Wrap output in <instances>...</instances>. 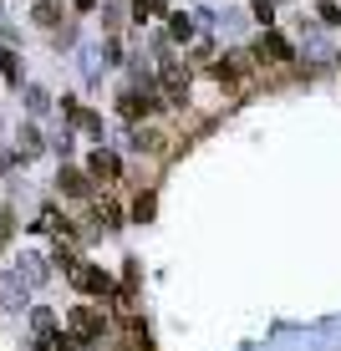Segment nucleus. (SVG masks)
I'll return each instance as SVG.
<instances>
[{
  "instance_id": "nucleus-1",
  "label": "nucleus",
  "mask_w": 341,
  "mask_h": 351,
  "mask_svg": "<svg viewBox=\"0 0 341 351\" xmlns=\"http://www.w3.org/2000/svg\"><path fill=\"white\" fill-rule=\"evenodd\" d=\"M71 280H77V290H92V295H107V300H123V290L113 285V275L97 270V265H77V270H71Z\"/></svg>"
},
{
  "instance_id": "nucleus-2",
  "label": "nucleus",
  "mask_w": 341,
  "mask_h": 351,
  "mask_svg": "<svg viewBox=\"0 0 341 351\" xmlns=\"http://www.w3.org/2000/svg\"><path fill=\"white\" fill-rule=\"evenodd\" d=\"M102 331H107L102 311H92V306H77V311H71V336H77V346L102 341Z\"/></svg>"
},
{
  "instance_id": "nucleus-3",
  "label": "nucleus",
  "mask_w": 341,
  "mask_h": 351,
  "mask_svg": "<svg viewBox=\"0 0 341 351\" xmlns=\"http://www.w3.org/2000/svg\"><path fill=\"white\" fill-rule=\"evenodd\" d=\"M163 92H168V102L184 107V97H189V71H184L178 56H163Z\"/></svg>"
},
{
  "instance_id": "nucleus-4",
  "label": "nucleus",
  "mask_w": 341,
  "mask_h": 351,
  "mask_svg": "<svg viewBox=\"0 0 341 351\" xmlns=\"http://www.w3.org/2000/svg\"><path fill=\"white\" fill-rule=\"evenodd\" d=\"M87 178H97V184H117V178H123V163H117L107 148H92V158H87Z\"/></svg>"
},
{
  "instance_id": "nucleus-5",
  "label": "nucleus",
  "mask_w": 341,
  "mask_h": 351,
  "mask_svg": "<svg viewBox=\"0 0 341 351\" xmlns=\"http://www.w3.org/2000/svg\"><path fill=\"white\" fill-rule=\"evenodd\" d=\"M250 56H260V62H290V41H285L280 31H265L260 41H255Z\"/></svg>"
},
{
  "instance_id": "nucleus-6",
  "label": "nucleus",
  "mask_w": 341,
  "mask_h": 351,
  "mask_svg": "<svg viewBox=\"0 0 341 351\" xmlns=\"http://www.w3.org/2000/svg\"><path fill=\"white\" fill-rule=\"evenodd\" d=\"M153 102H158V97H153V87H143V92H123L117 112H123V117H148V112H153Z\"/></svg>"
},
{
  "instance_id": "nucleus-7",
  "label": "nucleus",
  "mask_w": 341,
  "mask_h": 351,
  "mask_svg": "<svg viewBox=\"0 0 341 351\" xmlns=\"http://www.w3.org/2000/svg\"><path fill=\"white\" fill-rule=\"evenodd\" d=\"M87 173H77V168H67V173H62V193H71V199H87Z\"/></svg>"
},
{
  "instance_id": "nucleus-8",
  "label": "nucleus",
  "mask_w": 341,
  "mask_h": 351,
  "mask_svg": "<svg viewBox=\"0 0 341 351\" xmlns=\"http://www.w3.org/2000/svg\"><path fill=\"white\" fill-rule=\"evenodd\" d=\"M56 16H62L56 0H41V5H36V26H56Z\"/></svg>"
},
{
  "instance_id": "nucleus-9",
  "label": "nucleus",
  "mask_w": 341,
  "mask_h": 351,
  "mask_svg": "<svg viewBox=\"0 0 341 351\" xmlns=\"http://www.w3.org/2000/svg\"><path fill=\"white\" fill-rule=\"evenodd\" d=\"M0 77H5V82H21V66H16V51H0Z\"/></svg>"
},
{
  "instance_id": "nucleus-10",
  "label": "nucleus",
  "mask_w": 341,
  "mask_h": 351,
  "mask_svg": "<svg viewBox=\"0 0 341 351\" xmlns=\"http://www.w3.org/2000/svg\"><path fill=\"white\" fill-rule=\"evenodd\" d=\"M255 21L270 31V21H275V5H270V0H255Z\"/></svg>"
},
{
  "instance_id": "nucleus-11",
  "label": "nucleus",
  "mask_w": 341,
  "mask_h": 351,
  "mask_svg": "<svg viewBox=\"0 0 341 351\" xmlns=\"http://www.w3.org/2000/svg\"><path fill=\"white\" fill-rule=\"evenodd\" d=\"M132 214H138V219H153V193H138V204H132Z\"/></svg>"
},
{
  "instance_id": "nucleus-12",
  "label": "nucleus",
  "mask_w": 341,
  "mask_h": 351,
  "mask_svg": "<svg viewBox=\"0 0 341 351\" xmlns=\"http://www.w3.org/2000/svg\"><path fill=\"white\" fill-rule=\"evenodd\" d=\"M321 16L331 21V26H341V5H321Z\"/></svg>"
},
{
  "instance_id": "nucleus-13",
  "label": "nucleus",
  "mask_w": 341,
  "mask_h": 351,
  "mask_svg": "<svg viewBox=\"0 0 341 351\" xmlns=\"http://www.w3.org/2000/svg\"><path fill=\"white\" fill-rule=\"evenodd\" d=\"M71 5H77V10H97V0H71Z\"/></svg>"
}]
</instances>
